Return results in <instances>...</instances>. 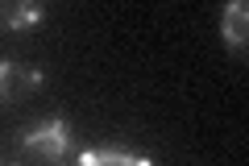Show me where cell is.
Instances as JSON below:
<instances>
[{"instance_id":"obj_1","label":"cell","mask_w":249,"mask_h":166,"mask_svg":"<svg viewBox=\"0 0 249 166\" xmlns=\"http://www.w3.org/2000/svg\"><path fill=\"white\" fill-rule=\"evenodd\" d=\"M71 125L62 121V116H46V121H34L25 125V133H21V146L29 149V154L46 158V162H62V158L71 154Z\"/></svg>"},{"instance_id":"obj_2","label":"cell","mask_w":249,"mask_h":166,"mask_svg":"<svg viewBox=\"0 0 249 166\" xmlns=\"http://www.w3.org/2000/svg\"><path fill=\"white\" fill-rule=\"evenodd\" d=\"M42 88V71L34 62H17V58H0V104H17L21 96Z\"/></svg>"},{"instance_id":"obj_3","label":"cell","mask_w":249,"mask_h":166,"mask_svg":"<svg viewBox=\"0 0 249 166\" xmlns=\"http://www.w3.org/2000/svg\"><path fill=\"white\" fill-rule=\"evenodd\" d=\"M75 166H154V158L124 146H91L75 158Z\"/></svg>"},{"instance_id":"obj_4","label":"cell","mask_w":249,"mask_h":166,"mask_svg":"<svg viewBox=\"0 0 249 166\" xmlns=\"http://www.w3.org/2000/svg\"><path fill=\"white\" fill-rule=\"evenodd\" d=\"M46 17L42 4H34V0H0V25L4 29H34L37 21Z\"/></svg>"},{"instance_id":"obj_5","label":"cell","mask_w":249,"mask_h":166,"mask_svg":"<svg viewBox=\"0 0 249 166\" xmlns=\"http://www.w3.org/2000/svg\"><path fill=\"white\" fill-rule=\"evenodd\" d=\"M245 25H249V4L245 0H232L224 9V46L229 50H245Z\"/></svg>"}]
</instances>
